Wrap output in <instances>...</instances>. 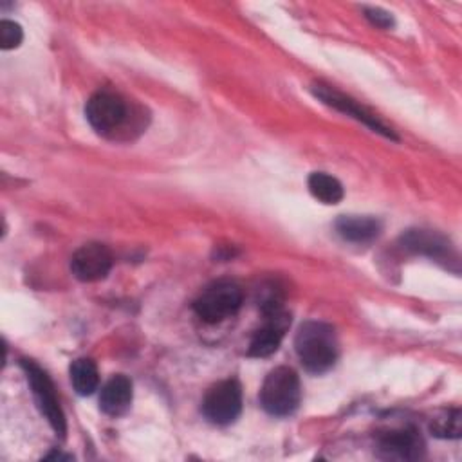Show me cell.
<instances>
[{
  "instance_id": "cell-1",
  "label": "cell",
  "mask_w": 462,
  "mask_h": 462,
  "mask_svg": "<svg viewBox=\"0 0 462 462\" xmlns=\"http://www.w3.org/2000/svg\"><path fill=\"white\" fill-rule=\"evenodd\" d=\"M294 348L300 363L310 374L327 372L337 359L336 332L323 321H305L296 332Z\"/></svg>"
},
{
  "instance_id": "cell-2",
  "label": "cell",
  "mask_w": 462,
  "mask_h": 462,
  "mask_svg": "<svg viewBox=\"0 0 462 462\" xmlns=\"http://www.w3.org/2000/svg\"><path fill=\"white\" fill-rule=\"evenodd\" d=\"M301 401L300 377L289 366H278L267 374L260 388V404L273 417H287Z\"/></svg>"
},
{
  "instance_id": "cell-3",
  "label": "cell",
  "mask_w": 462,
  "mask_h": 462,
  "mask_svg": "<svg viewBox=\"0 0 462 462\" xmlns=\"http://www.w3.org/2000/svg\"><path fill=\"white\" fill-rule=\"evenodd\" d=\"M242 305V289L229 280H218L208 285L195 300L193 309L206 323H218L233 316Z\"/></svg>"
},
{
  "instance_id": "cell-4",
  "label": "cell",
  "mask_w": 462,
  "mask_h": 462,
  "mask_svg": "<svg viewBox=\"0 0 462 462\" xmlns=\"http://www.w3.org/2000/svg\"><path fill=\"white\" fill-rule=\"evenodd\" d=\"M242 411V388L235 379H224L213 384L202 401L204 417L217 424L227 426L238 419Z\"/></svg>"
},
{
  "instance_id": "cell-5",
  "label": "cell",
  "mask_w": 462,
  "mask_h": 462,
  "mask_svg": "<svg viewBox=\"0 0 462 462\" xmlns=\"http://www.w3.org/2000/svg\"><path fill=\"white\" fill-rule=\"evenodd\" d=\"M22 368H23L27 381L32 388V395H34V401H36L40 411L45 415V419L49 420L52 430L58 435H63L65 433V415L60 406L52 381L38 365H34L29 359H22Z\"/></svg>"
},
{
  "instance_id": "cell-6",
  "label": "cell",
  "mask_w": 462,
  "mask_h": 462,
  "mask_svg": "<svg viewBox=\"0 0 462 462\" xmlns=\"http://www.w3.org/2000/svg\"><path fill=\"white\" fill-rule=\"evenodd\" d=\"M85 116L97 134L110 135L125 123L126 105L117 94L101 90L88 97Z\"/></svg>"
},
{
  "instance_id": "cell-7",
  "label": "cell",
  "mask_w": 462,
  "mask_h": 462,
  "mask_svg": "<svg viewBox=\"0 0 462 462\" xmlns=\"http://www.w3.org/2000/svg\"><path fill=\"white\" fill-rule=\"evenodd\" d=\"M312 94L316 97H319L325 105H328V106H332V108H336V110H339V112H343V114H346V116H350V117H354L357 121H361L370 130H374V132H377V134H381V135H384L388 139L397 141V135L393 134V130L390 126H386L375 114H372L368 108H365L363 105H359L352 97L337 92L330 85L316 83V85H312Z\"/></svg>"
},
{
  "instance_id": "cell-8",
  "label": "cell",
  "mask_w": 462,
  "mask_h": 462,
  "mask_svg": "<svg viewBox=\"0 0 462 462\" xmlns=\"http://www.w3.org/2000/svg\"><path fill=\"white\" fill-rule=\"evenodd\" d=\"M424 442L411 426L392 428L377 435V455L384 460H415L420 458Z\"/></svg>"
},
{
  "instance_id": "cell-9",
  "label": "cell",
  "mask_w": 462,
  "mask_h": 462,
  "mask_svg": "<svg viewBox=\"0 0 462 462\" xmlns=\"http://www.w3.org/2000/svg\"><path fill=\"white\" fill-rule=\"evenodd\" d=\"M112 267V254L103 244H85L70 258V271L79 282L103 280Z\"/></svg>"
},
{
  "instance_id": "cell-10",
  "label": "cell",
  "mask_w": 462,
  "mask_h": 462,
  "mask_svg": "<svg viewBox=\"0 0 462 462\" xmlns=\"http://www.w3.org/2000/svg\"><path fill=\"white\" fill-rule=\"evenodd\" d=\"M289 325H291V316L282 309L265 314V323L254 332L249 343V356L267 357L273 352H276Z\"/></svg>"
},
{
  "instance_id": "cell-11",
  "label": "cell",
  "mask_w": 462,
  "mask_h": 462,
  "mask_svg": "<svg viewBox=\"0 0 462 462\" xmlns=\"http://www.w3.org/2000/svg\"><path fill=\"white\" fill-rule=\"evenodd\" d=\"M132 402V381L126 375H114L99 393V408L110 417L123 415Z\"/></svg>"
},
{
  "instance_id": "cell-12",
  "label": "cell",
  "mask_w": 462,
  "mask_h": 462,
  "mask_svg": "<svg viewBox=\"0 0 462 462\" xmlns=\"http://www.w3.org/2000/svg\"><path fill=\"white\" fill-rule=\"evenodd\" d=\"M336 231L348 242H370L381 233V222L374 217L343 215L336 220Z\"/></svg>"
},
{
  "instance_id": "cell-13",
  "label": "cell",
  "mask_w": 462,
  "mask_h": 462,
  "mask_svg": "<svg viewBox=\"0 0 462 462\" xmlns=\"http://www.w3.org/2000/svg\"><path fill=\"white\" fill-rule=\"evenodd\" d=\"M402 247L411 253L442 258L449 251V242L442 235L428 229H410L402 235Z\"/></svg>"
},
{
  "instance_id": "cell-14",
  "label": "cell",
  "mask_w": 462,
  "mask_h": 462,
  "mask_svg": "<svg viewBox=\"0 0 462 462\" xmlns=\"http://www.w3.org/2000/svg\"><path fill=\"white\" fill-rule=\"evenodd\" d=\"M307 186L312 197L323 204H337L345 195L341 182L325 171L310 173Z\"/></svg>"
},
{
  "instance_id": "cell-15",
  "label": "cell",
  "mask_w": 462,
  "mask_h": 462,
  "mask_svg": "<svg viewBox=\"0 0 462 462\" xmlns=\"http://www.w3.org/2000/svg\"><path fill=\"white\" fill-rule=\"evenodd\" d=\"M70 383L79 395H90L99 384L97 366L88 357H79L70 365Z\"/></svg>"
},
{
  "instance_id": "cell-16",
  "label": "cell",
  "mask_w": 462,
  "mask_h": 462,
  "mask_svg": "<svg viewBox=\"0 0 462 462\" xmlns=\"http://www.w3.org/2000/svg\"><path fill=\"white\" fill-rule=\"evenodd\" d=\"M430 430L439 439H458L462 431L460 410H444L430 424Z\"/></svg>"
},
{
  "instance_id": "cell-17",
  "label": "cell",
  "mask_w": 462,
  "mask_h": 462,
  "mask_svg": "<svg viewBox=\"0 0 462 462\" xmlns=\"http://www.w3.org/2000/svg\"><path fill=\"white\" fill-rule=\"evenodd\" d=\"M22 38H23V31L16 22L13 20L0 22V47L4 51L18 47L22 43Z\"/></svg>"
},
{
  "instance_id": "cell-18",
  "label": "cell",
  "mask_w": 462,
  "mask_h": 462,
  "mask_svg": "<svg viewBox=\"0 0 462 462\" xmlns=\"http://www.w3.org/2000/svg\"><path fill=\"white\" fill-rule=\"evenodd\" d=\"M365 16L377 27L381 29H388L393 25V18L392 14H388L386 11L379 9V7H365Z\"/></svg>"
}]
</instances>
